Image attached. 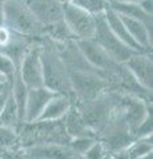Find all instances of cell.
I'll return each instance as SVG.
<instances>
[{
  "label": "cell",
  "instance_id": "13",
  "mask_svg": "<svg viewBox=\"0 0 153 159\" xmlns=\"http://www.w3.org/2000/svg\"><path fill=\"white\" fill-rule=\"evenodd\" d=\"M120 15V13H118ZM122 23L125 24L129 34L139 45L145 51H152V25L141 21L139 19L120 15Z\"/></svg>",
  "mask_w": 153,
  "mask_h": 159
},
{
  "label": "cell",
  "instance_id": "6",
  "mask_svg": "<svg viewBox=\"0 0 153 159\" xmlns=\"http://www.w3.org/2000/svg\"><path fill=\"white\" fill-rule=\"evenodd\" d=\"M95 17H96V31H95V36L92 39L95 40L113 60H116L117 62H124L133 53L137 52V51H133L127 44H124L111 31V28L108 27L107 20L104 17V13L96 15Z\"/></svg>",
  "mask_w": 153,
  "mask_h": 159
},
{
  "label": "cell",
  "instance_id": "8",
  "mask_svg": "<svg viewBox=\"0 0 153 159\" xmlns=\"http://www.w3.org/2000/svg\"><path fill=\"white\" fill-rule=\"evenodd\" d=\"M17 72L28 88H36L43 85L41 45L39 37L24 52L17 65Z\"/></svg>",
  "mask_w": 153,
  "mask_h": 159
},
{
  "label": "cell",
  "instance_id": "26",
  "mask_svg": "<svg viewBox=\"0 0 153 159\" xmlns=\"http://www.w3.org/2000/svg\"><path fill=\"white\" fill-rule=\"evenodd\" d=\"M16 70H17V65L15 64L13 60L9 57L8 54L0 51V73L7 80L11 81L15 76V73H16Z\"/></svg>",
  "mask_w": 153,
  "mask_h": 159
},
{
  "label": "cell",
  "instance_id": "4",
  "mask_svg": "<svg viewBox=\"0 0 153 159\" xmlns=\"http://www.w3.org/2000/svg\"><path fill=\"white\" fill-rule=\"evenodd\" d=\"M73 92V102L84 103L111 89L109 81L101 74L88 70H68Z\"/></svg>",
  "mask_w": 153,
  "mask_h": 159
},
{
  "label": "cell",
  "instance_id": "21",
  "mask_svg": "<svg viewBox=\"0 0 153 159\" xmlns=\"http://www.w3.org/2000/svg\"><path fill=\"white\" fill-rule=\"evenodd\" d=\"M28 86L26 82L22 80L20 74L16 70L13 78L11 80V94L15 99L19 109V114H20L22 122L24 121V109H26V102H27V96H28Z\"/></svg>",
  "mask_w": 153,
  "mask_h": 159
},
{
  "label": "cell",
  "instance_id": "27",
  "mask_svg": "<svg viewBox=\"0 0 153 159\" xmlns=\"http://www.w3.org/2000/svg\"><path fill=\"white\" fill-rule=\"evenodd\" d=\"M137 3L142 11L153 16V0H137Z\"/></svg>",
  "mask_w": 153,
  "mask_h": 159
},
{
  "label": "cell",
  "instance_id": "9",
  "mask_svg": "<svg viewBox=\"0 0 153 159\" xmlns=\"http://www.w3.org/2000/svg\"><path fill=\"white\" fill-rule=\"evenodd\" d=\"M140 85L146 90H153V60L151 52H135L122 62Z\"/></svg>",
  "mask_w": 153,
  "mask_h": 159
},
{
  "label": "cell",
  "instance_id": "15",
  "mask_svg": "<svg viewBox=\"0 0 153 159\" xmlns=\"http://www.w3.org/2000/svg\"><path fill=\"white\" fill-rule=\"evenodd\" d=\"M73 105V99L65 94H57L43 109L41 114L39 116L36 121H57L63 119L64 116Z\"/></svg>",
  "mask_w": 153,
  "mask_h": 159
},
{
  "label": "cell",
  "instance_id": "1",
  "mask_svg": "<svg viewBox=\"0 0 153 159\" xmlns=\"http://www.w3.org/2000/svg\"><path fill=\"white\" fill-rule=\"evenodd\" d=\"M39 39L41 45L43 85L60 94H65L73 99L68 69L59 54L55 41L45 36H40Z\"/></svg>",
  "mask_w": 153,
  "mask_h": 159
},
{
  "label": "cell",
  "instance_id": "23",
  "mask_svg": "<svg viewBox=\"0 0 153 159\" xmlns=\"http://www.w3.org/2000/svg\"><path fill=\"white\" fill-rule=\"evenodd\" d=\"M73 4L81 7L83 9H85L92 15H101L104 13L107 7L109 6L108 0H71Z\"/></svg>",
  "mask_w": 153,
  "mask_h": 159
},
{
  "label": "cell",
  "instance_id": "19",
  "mask_svg": "<svg viewBox=\"0 0 153 159\" xmlns=\"http://www.w3.org/2000/svg\"><path fill=\"white\" fill-rule=\"evenodd\" d=\"M43 36L51 39L52 41L59 43V44L71 41V40H76V36L71 31V28L67 25L64 19H60L52 24H48V25H44Z\"/></svg>",
  "mask_w": 153,
  "mask_h": 159
},
{
  "label": "cell",
  "instance_id": "29",
  "mask_svg": "<svg viewBox=\"0 0 153 159\" xmlns=\"http://www.w3.org/2000/svg\"><path fill=\"white\" fill-rule=\"evenodd\" d=\"M0 25H4V4L0 0Z\"/></svg>",
  "mask_w": 153,
  "mask_h": 159
},
{
  "label": "cell",
  "instance_id": "14",
  "mask_svg": "<svg viewBox=\"0 0 153 159\" xmlns=\"http://www.w3.org/2000/svg\"><path fill=\"white\" fill-rule=\"evenodd\" d=\"M104 17L107 20L108 27L111 28V31L115 33L124 44H127L128 47H131L133 51H137V52H151V51H145V49H142L139 44L133 40V37L129 34V32H128L125 24L122 23L120 15H118L115 9H112L109 6H108L107 9L104 11Z\"/></svg>",
  "mask_w": 153,
  "mask_h": 159
},
{
  "label": "cell",
  "instance_id": "30",
  "mask_svg": "<svg viewBox=\"0 0 153 159\" xmlns=\"http://www.w3.org/2000/svg\"><path fill=\"white\" fill-rule=\"evenodd\" d=\"M11 85V81H0V92H3L4 89H7Z\"/></svg>",
  "mask_w": 153,
  "mask_h": 159
},
{
  "label": "cell",
  "instance_id": "7",
  "mask_svg": "<svg viewBox=\"0 0 153 159\" xmlns=\"http://www.w3.org/2000/svg\"><path fill=\"white\" fill-rule=\"evenodd\" d=\"M63 19L77 39H92L96 31V17L72 2H63Z\"/></svg>",
  "mask_w": 153,
  "mask_h": 159
},
{
  "label": "cell",
  "instance_id": "5",
  "mask_svg": "<svg viewBox=\"0 0 153 159\" xmlns=\"http://www.w3.org/2000/svg\"><path fill=\"white\" fill-rule=\"evenodd\" d=\"M76 44L87 61L109 81L112 88V82L120 72L122 62L113 60L93 39H77Z\"/></svg>",
  "mask_w": 153,
  "mask_h": 159
},
{
  "label": "cell",
  "instance_id": "18",
  "mask_svg": "<svg viewBox=\"0 0 153 159\" xmlns=\"http://www.w3.org/2000/svg\"><path fill=\"white\" fill-rule=\"evenodd\" d=\"M0 154L2 157H6V154H8V157L23 158L16 129L0 125Z\"/></svg>",
  "mask_w": 153,
  "mask_h": 159
},
{
  "label": "cell",
  "instance_id": "28",
  "mask_svg": "<svg viewBox=\"0 0 153 159\" xmlns=\"http://www.w3.org/2000/svg\"><path fill=\"white\" fill-rule=\"evenodd\" d=\"M9 93H11V85H9L7 89H4L3 92H0V111H2V109L4 107V105H6Z\"/></svg>",
  "mask_w": 153,
  "mask_h": 159
},
{
  "label": "cell",
  "instance_id": "25",
  "mask_svg": "<svg viewBox=\"0 0 153 159\" xmlns=\"http://www.w3.org/2000/svg\"><path fill=\"white\" fill-rule=\"evenodd\" d=\"M83 158L85 159H104V158H111L109 157V152L107 151V147L104 146L100 139L96 138L95 142L89 146V148L84 152Z\"/></svg>",
  "mask_w": 153,
  "mask_h": 159
},
{
  "label": "cell",
  "instance_id": "24",
  "mask_svg": "<svg viewBox=\"0 0 153 159\" xmlns=\"http://www.w3.org/2000/svg\"><path fill=\"white\" fill-rule=\"evenodd\" d=\"M95 137H75L69 139L68 146L73 152H76L79 157L83 158L84 152L89 148V146L95 142Z\"/></svg>",
  "mask_w": 153,
  "mask_h": 159
},
{
  "label": "cell",
  "instance_id": "2",
  "mask_svg": "<svg viewBox=\"0 0 153 159\" xmlns=\"http://www.w3.org/2000/svg\"><path fill=\"white\" fill-rule=\"evenodd\" d=\"M19 145L27 147L40 143H57V145H68L71 137L64 127L63 119L57 121H33L20 122L17 126Z\"/></svg>",
  "mask_w": 153,
  "mask_h": 159
},
{
  "label": "cell",
  "instance_id": "32",
  "mask_svg": "<svg viewBox=\"0 0 153 159\" xmlns=\"http://www.w3.org/2000/svg\"><path fill=\"white\" fill-rule=\"evenodd\" d=\"M61 2H71V0H61Z\"/></svg>",
  "mask_w": 153,
  "mask_h": 159
},
{
  "label": "cell",
  "instance_id": "17",
  "mask_svg": "<svg viewBox=\"0 0 153 159\" xmlns=\"http://www.w3.org/2000/svg\"><path fill=\"white\" fill-rule=\"evenodd\" d=\"M153 151V142L152 135L136 138L128 145L125 148H122L115 154V158H125V159H144L152 158Z\"/></svg>",
  "mask_w": 153,
  "mask_h": 159
},
{
  "label": "cell",
  "instance_id": "16",
  "mask_svg": "<svg viewBox=\"0 0 153 159\" xmlns=\"http://www.w3.org/2000/svg\"><path fill=\"white\" fill-rule=\"evenodd\" d=\"M63 123H64V127H65L68 135L71 138H75V137H95L96 138L95 133L92 131V129L83 119L81 114L75 103L72 105V107L68 110L65 116H64Z\"/></svg>",
  "mask_w": 153,
  "mask_h": 159
},
{
  "label": "cell",
  "instance_id": "20",
  "mask_svg": "<svg viewBox=\"0 0 153 159\" xmlns=\"http://www.w3.org/2000/svg\"><path fill=\"white\" fill-rule=\"evenodd\" d=\"M109 7L120 15L139 19L141 21L152 25V15H148L146 12L142 11L137 2H111Z\"/></svg>",
  "mask_w": 153,
  "mask_h": 159
},
{
  "label": "cell",
  "instance_id": "31",
  "mask_svg": "<svg viewBox=\"0 0 153 159\" xmlns=\"http://www.w3.org/2000/svg\"><path fill=\"white\" fill-rule=\"evenodd\" d=\"M0 81H9V80H7L6 77H4V76H3V74H2V73H0Z\"/></svg>",
  "mask_w": 153,
  "mask_h": 159
},
{
  "label": "cell",
  "instance_id": "3",
  "mask_svg": "<svg viewBox=\"0 0 153 159\" xmlns=\"http://www.w3.org/2000/svg\"><path fill=\"white\" fill-rule=\"evenodd\" d=\"M4 25L11 31L29 37L43 36L44 25L33 16L24 0H3Z\"/></svg>",
  "mask_w": 153,
  "mask_h": 159
},
{
  "label": "cell",
  "instance_id": "11",
  "mask_svg": "<svg viewBox=\"0 0 153 159\" xmlns=\"http://www.w3.org/2000/svg\"><path fill=\"white\" fill-rule=\"evenodd\" d=\"M57 93L47 86H36V88H29L28 89V96L26 102V109H24V121L23 122H33L39 118L41 114L43 109L52 99Z\"/></svg>",
  "mask_w": 153,
  "mask_h": 159
},
{
  "label": "cell",
  "instance_id": "12",
  "mask_svg": "<svg viewBox=\"0 0 153 159\" xmlns=\"http://www.w3.org/2000/svg\"><path fill=\"white\" fill-rule=\"evenodd\" d=\"M24 3L43 25L63 19L61 0H24Z\"/></svg>",
  "mask_w": 153,
  "mask_h": 159
},
{
  "label": "cell",
  "instance_id": "10",
  "mask_svg": "<svg viewBox=\"0 0 153 159\" xmlns=\"http://www.w3.org/2000/svg\"><path fill=\"white\" fill-rule=\"evenodd\" d=\"M23 158L33 159H75L80 158L73 152L68 145H57V143H40L27 147H22Z\"/></svg>",
  "mask_w": 153,
  "mask_h": 159
},
{
  "label": "cell",
  "instance_id": "34",
  "mask_svg": "<svg viewBox=\"0 0 153 159\" xmlns=\"http://www.w3.org/2000/svg\"><path fill=\"white\" fill-rule=\"evenodd\" d=\"M0 157H2V154H0Z\"/></svg>",
  "mask_w": 153,
  "mask_h": 159
},
{
  "label": "cell",
  "instance_id": "22",
  "mask_svg": "<svg viewBox=\"0 0 153 159\" xmlns=\"http://www.w3.org/2000/svg\"><path fill=\"white\" fill-rule=\"evenodd\" d=\"M20 122H22V119H20V114H19L17 105H16V102H15L12 94L9 93L6 105H4L2 111H0V125L12 127V129H17V126L20 125Z\"/></svg>",
  "mask_w": 153,
  "mask_h": 159
},
{
  "label": "cell",
  "instance_id": "33",
  "mask_svg": "<svg viewBox=\"0 0 153 159\" xmlns=\"http://www.w3.org/2000/svg\"><path fill=\"white\" fill-rule=\"evenodd\" d=\"M111 2H113V0H108V3H111Z\"/></svg>",
  "mask_w": 153,
  "mask_h": 159
}]
</instances>
